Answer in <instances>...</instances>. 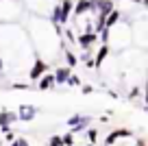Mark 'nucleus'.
I'll use <instances>...</instances> for the list:
<instances>
[{"mask_svg":"<svg viewBox=\"0 0 148 146\" xmlns=\"http://www.w3.org/2000/svg\"><path fill=\"white\" fill-rule=\"evenodd\" d=\"M28 37L31 46L37 52V59H44L48 63L50 59H57L63 48L61 39V26H52L46 18H35L31 15V26H28Z\"/></svg>","mask_w":148,"mask_h":146,"instance_id":"obj_1","label":"nucleus"},{"mask_svg":"<svg viewBox=\"0 0 148 146\" xmlns=\"http://www.w3.org/2000/svg\"><path fill=\"white\" fill-rule=\"evenodd\" d=\"M109 31V41H107V46L109 48H116V50H124L126 46L131 44V39H133V31H131L129 24L120 22L116 24L113 28H107Z\"/></svg>","mask_w":148,"mask_h":146,"instance_id":"obj_2","label":"nucleus"},{"mask_svg":"<svg viewBox=\"0 0 148 146\" xmlns=\"http://www.w3.org/2000/svg\"><path fill=\"white\" fill-rule=\"evenodd\" d=\"M22 0H0V24H15L24 13Z\"/></svg>","mask_w":148,"mask_h":146,"instance_id":"obj_3","label":"nucleus"},{"mask_svg":"<svg viewBox=\"0 0 148 146\" xmlns=\"http://www.w3.org/2000/svg\"><path fill=\"white\" fill-rule=\"evenodd\" d=\"M22 2L31 11V15H35V18H48L57 5V0H22Z\"/></svg>","mask_w":148,"mask_h":146,"instance_id":"obj_4","label":"nucleus"},{"mask_svg":"<svg viewBox=\"0 0 148 146\" xmlns=\"http://www.w3.org/2000/svg\"><path fill=\"white\" fill-rule=\"evenodd\" d=\"M44 74H48V63L44 59H33V63H31V68H28V81H39V79L44 76Z\"/></svg>","mask_w":148,"mask_h":146,"instance_id":"obj_5","label":"nucleus"},{"mask_svg":"<svg viewBox=\"0 0 148 146\" xmlns=\"http://www.w3.org/2000/svg\"><path fill=\"white\" fill-rule=\"evenodd\" d=\"M18 111L13 109H0V131H11V127H13L15 122H18Z\"/></svg>","mask_w":148,"mask_h":146,"instance_id":"obj_6","label":"nucleus"},{"mask_svg":"<svg viewBox=\"0 0 148 146\" xmlns=\"http://www.w3.org/2000/svg\"><path fill=\"white\" fill-rule=\"evenodd\" d=\"M94 13L96 15V11H94V0H76L74 2V18L79 20V18H85V15Z\"/></svg>","mask_w":148,"mask_h":146,"instance_id":"obj_7","label":"nucleus"},{"mask_svg":"<svg viewBox=\"0 0 148 146\" xmlns=\"http://www.w3.org/2000/svg\"><path fill=\"white\" fill-rule=\"evenodd\" d=\"M94 11H96V15L107 20L111 11H116V2L113 0H94Z\"/></svg>","mask_w":148,"mask_h":146,"instance_id":"obj_8","label":"nucleus"},{"mask_svg":"<svg viewBox=\"0 0 148 146\" xmlns=\"http://www.w3.org/2000/svg\"><path fill=\"white\" fill-rule=\"evenodd\" d=\"M98 41L96 33H79L76 35V44H79L81 50H92V46Z\"/></svg>","mask_w":148,"mask_h":146,"instance_id":"obj_9","label":"nucleus"},{"mask_svg":"<svg viewBox=\"0 0 148 146\" xmlns=\"http://www.w3.org/2000/svg\"><path fill=\"white\" fill-rule=\"evenodd\" d=\"M59 7H61V22H59V26H68L70 18H72V13H74V0H61Z\"/></svg>","mask_w":148,"mask_h":146,"instance_id":"obj_10","label":"nucleus"},{"mask_svg":"<svg viewBox=\"0 0 148 146\" xmlns=\"http://www.w3.org/2000/svg\"><path fill=\"white\" fill-rule=\"evenodd\" d=\"M37 114H39V109L35 105H20V109H18V118L22 122H31Z\"/></svg>","mask_w":148,"mask_h":146,"instance_id":"obj_11","label":"nucleus"},{"mask_svg":"<svg viewBox=\"0 0 148 146\" xmlns=\"http://www.w3.org/2000/svg\"><path fill=\"white\" fill-rule=\"evenodd\" d=\"M52 74H55L57 87H59V85H68V79H70V74H72V70H70L68 65H61V68H57Z\"/></svg>","mask_w":148,"mask_h":146,"instance_id":"obj_12","label":"nucleus"},{"mask_svg":"<svg viewBox=\"0 0 148 146\" xmlns=\"http://www.w3.org/2000/svg\"><path fill=\"white\" fill-rule=\"evenodd\" d=\"M37 87H39L42 92H50V90H55V87H57L55 74H44V76L37 81Z\"/></svg>","mask_w":148,"mask_h":146,"instance_id":"obj_13","label":"nucleus"},{"mask_svg":"<svg viewBox=\"0 0 148 146\" xmlns=\"http://www.w3.org/2000/svg\"><path fill=\"white\" fill-rule=\"evenodd\" d=\"M109 52H111L109 46H100V50L94 55V65H96V68H100V65L105 63L107 59H109Z\"/></svg>","mask_w":148,"mask_h":146,"instance_id":"obj_14","label":"nucleus"},{"mask_svg":"<svg viewBox=\"0 0 148 146\" xmlns=\"http://www.w3.org/2000/svg\"><path fill=\"white\" fill-rule=\"evenodd\" d=\"M120 22H122V11H120V9L111 11V13L107 15V20H105L107 28H113V26H116V24H120Z\"/></svg>","mask_w":148,"mask_h":146,"instance_id":"obj_15","label":"nucleus"},{"mask_svg":"<svg viewBox=\"0 0 148 146\" xmlns=\"http://www.w3.org/2000/svg\"><path fill=\"white\" fill-rule=\"evenodd\" d=\"M63 57H65V65H68V68H70V70H72V68H74V65L79 63V57L74 55V52H72V50H68V48H65V52H63Z\"/></svg>","mask_w":148,"mask_h":146,"instance_id":"obj_16","label":"nucleus"},{"mask_svg":"<svg viewBox=\"0 0 148 146\" xmlns=\"http://www.w3.org/2000/svg\"><path fill=\"white\" fill-rule=\"evenodd\" d=\"M48 146H65V144H63V135H52V137H48Z\"/></svg>","mask_w":148,"mask_h":146,"instance_id":"obj_17","label":"nucleus"},{"mask_svg":"<svg viewBox=\"0 0 148 146\" xmlns=\"http://www.w3.org/2000/svg\"><path fill=\"white\" fill-rule=\"evenodd\" d=\"M68 85H70V87H79V85H83V83H81V79L76 76V74H70V79H68Z\"/></svg>","mask_w":148,"mask_h":146,"instance_id":"obj_18","label":"nucleus"},{"mask_svg":"<svg viewBox=\"0 0 148 146\" xmlns=\"http://www.w3.org/2000/svg\"><path fill=\"white\" fill-rule=\"evenodd\" d=\"M96 137H98V129H87V140H89V144H96Z\"/></svg>","mask_w":148,"mask_h":146,"instance_id":"obj_19","label":"nucleus"},{"mask_svg":"<svg viewBox=\"0 0 148 146\" xmlns=\"http://www.w3.org/2000/svg\"><path fill=\"white\" fill-rule=\"evenodd\" d=\"M11 146H31V142H28L26 137H15V140L11 142Z\"/></svg>","mask_w":148,"mask_h":146,"instance_id":"obj_20","label":"nucleus"},{"mask_svg":"<svg viewBox=\"0 0 148 146\" xmlns=\"http://www.w3.org/2000/svg\"><path fill=\"white\" fill-rule=\"evenodd\" d=\"M74 137H76L74 133H65L63 135V144L65 146H74Z\"/></svg>","mask_w":148,"mask_h":146,"instance_id":"obj_21","label":"nucleus"},{"mask_svg":"<svg viewBox=\"0 0 148 146\" xmlns=\"http://www.w3.org/2000/svg\"><path fill=\"white\" fill-rule=\"evenodd\" d=\"M81 92H83V94H92V92H94V87L85 83V85H81Z\"/></svg>","mask_w":148,"mask_h":146,"instance_id":"obj_22","label":"nucleus"},{"mask_svg":"<svg viewBox=\"0 0 148 146\" xmlns=\"http://www.w3.org/2000/svg\"><path fill=\"white\" fill-rule=\"evenodd\" d=\"M137 96H139V87H133V90H131V94H129V98H131V101H135Z\"/></svg>","mask_w":148,"mask_h":146,"instance_id":"obj_23","label":"nucleus"},{"mask_svg":"<svg viewBox=\"0 0 148 146\" xmlns=\"http://www.w3.org/2000/svg\"><path fill=\"white\" fill-rule=\"evenodd\" d=\"M5 140H7V142H13V140H15V133H13V131H7V133H5Z\"/></svg>","mask_w":148,"mask_h":146,"instance_id":"obj_24","label":"nucleus"},{"mask_svg":"<svg viewBox=\"0 0 148 146\" xmlns=\"http://www.w3.org/2000/svg\"><path fill=\"white\" fill-rule=\"evenodd\" d=\"M135 146H148V144H146L144 140H137V142H135Z\"/></svg>","mask_w":148,"mask_h":146,"instance_id":"obj_25","label":"nucleus"},{"mask_svg":"<svg viewBox=\"0 0 148 146\" xmlns=\"http://www.w3.org/2000/svg\"><path fill=\"white\" fill-rule=\"evenodd\" d=\"M142 5H144V7H146V9H148V0H142Z\"/></svg>","mask_w":148,"mask_h":146,"instance_id":"obj_26","label":"nucleus"},{"mask_svg":"<svg viewBox=\"0 0 148 146\" xmlns=\"http://www.w3.org/2000/svg\"><path fill=\"white\" fill-rule=\"evenodd\" d=\"M83 146H98V144H83Z\"/></svg>","mask_w":148,"mask_h":146,"instance_id":"obj_27","label":"nucleus"},{"mask_svg":"<svg viewBox=\"0 0 148 146\" xmlns=\"http://www.w3.org/2000/svg\"><path fill=\"white\" fill-rule=\"evenodd\" d=\"M0 146H5V142H2V140H0Z\"/></svg>","mask_w":148,"mask_h":146,"instance_id":"obj_28","label":"nucleus"}]
</instances>
